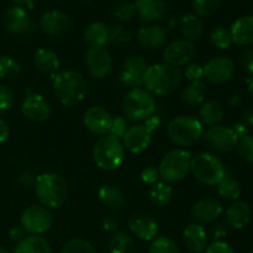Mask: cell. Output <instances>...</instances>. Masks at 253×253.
<instances>
[{
    "mask_svg": "<svg viewBox=\"0 0 253 253\" xmlns=\"http://www.w3.org/2000/svg\"><path fill=\"white\" fill-rule=\"evenodd\" d=\"M34 64L39 71L47 74H52V76L57 73L59 67H61L59 57L57 56L56 52L48 48H40L35 52Z\"/></svg>",
    "mask_w": 253,
    "mask_h": 253,
    "instance_id": "27",
    "label": "cell"
},
{
    "mask_svg": "<svg viewBox=\"0 0 253 253\" xmlns=\"http://www.w3.org/2000/svg\"><path fill=\"white\" fill-rule=\"evenodd\" d=\"M21 73V66L16 59L9 56H0V78L14 79Z\"/></svg>",
    "mask_w": 253,
    "mask_h": 253,
    "instance_id": "37",
    "label": "cell"
},
{
    "mask_svg": "<svg viewBox=\"0 0 253 253\" xmlns=\"http://www.w3.org/2000/svg\"><path fill=\"white\" fill-rule=\"evenodd\" d=\"M61 253H98L90 242L83 239L69 240L62 247Z\"/></svg>",
    "mask_w": 253,
    "mask_h": 253,
    "instance_id": "41",
    "label": "cell"
},
{
    "mask_svg": "<svg viewBox=\"0 0 253 253\" xmlns=\"http://www.w3.org/2000/svg\"><path fill=\"white\" fill-rule=\"evenodd\" d=\"M247 89H249L250 95L253 99V76H251V78H249V81H247Z\"/></svg>",
    "mask_w": 253,
    "mask_h": 253,
    "instance_id": "60",
    "label": "cell"
},
{
    "mask_svg": "<svg viewBox=\"0 0 253 253\" xmlns=\"http://www.w3.org/2000/svg\"><path fill=\"white\" fill-rule=\"evenodd\" d=\"M110 253H136V245L132 237L125 231H116L109 241Z\"/></svg>",
    "mask_w": 253,
    "mask_h": 253,
    "instance_id": "35",
    "label": "cell"
},
{
    "mask_svg": "<svg viewBox=\"0 0 253 253\" xmlns=\"http://www.w3.org/2000/svg\"><path fill=\"white\" fill-rule=\"evenodd\" d=\"M82 1H85L86 2V1H90V0H82Z\"/></svg>",
    "mask_w": 253,
    "mask_h": 253,
    "instance_id": "62",
    "label": "cell"
},
{
    "mask_svg": "<svg viewBox=\"0 0 253 253\" xmlns=\"http://www.w3.org/2000/svg\"><path fill=\"white\" fill-rule=\"evenodd\" d=\"M98 198L100 200L101 204L108 209L118 211V210L123 209L124 204H125V197H124L123 192L115 185L105 184L99 189Z\"/></svg>",
    "mask_w": 253,
    "mask_h": 253,
    "instance_id": "29",
    "label": "cell"
},
{
    "mask_svg": "<svg viewBox=\"0 0 253 253\" xmlns=\"http://www.w3.org/2000/svg\"><path fill=\"white\" fill-rule=\"evenodd\" d=\"M160 172H158L157 167H153V166H147L142 169L141 172V179L145 184L153 185L158 182L160 179Z\"/></svg>",
    "mask_w": 253,
    "mask_h": 253,
    "instance_id": "46",
    "label": "cell"
},
{
    "mask_svg": "<svg viewBox=\"0 0 253 253\" xmlns=\"http://www.w3.org/2000/svg\"><path fill=\"white\" fill-rule=\"evenodd\" d=\"M251 253H253V250H252V252H251Z\"/></svg>",
    "mask_w": 253,
    "mask_h": 253,
    "instance_id": "63",
    "label": "cell"
},
{
    "mask_svg": "<svg viewBox=\"0 0 253 253\" xmlns=\"http://www.w3.org/2000/svg\"><path fill=\"white\" fill-rule=\"evenodd\" d=\"M52 86L57 100L66 106L78 105L84 100L88 90L83 74L73 69L54 73L52 76Z\"/></svg>",
    "mask_w": 253,
    "mask_h": 253,
    "instance_id": "1",
    "label": "cell"
},
{
    "mask_svg": "<svg viewBox=\"0 0 253 253\" xmlns=\"http://www.w3.org/2000/svg\"><path fill=\"white\" fill-rule=\"evenodd\" d=\"M187 249L193 253H202L208 247V234L200 224L188 225L183 232Z\"/></svg>",
    "mask_w": 253,
    "mask_h": 253,
    "instance_id": "24",
    "label": "cell"
},
{
    "mask_svg": "<svg viewBox=\"0 0 253 253\" xmlns=\"http://www.w3.org/2000/svg\"><path fill=\"white\" fill-rule=\"evenodd\" d=\"M12 1L19 4L20 6H21V5H26V6L32 7V5H34V2L36 1V0H12Z\"/></svg>",
    "mask_w": 253,
    "mask_h": 253,
    "instance_id": "58",
    "label": "cell"
},
{
    "mask_svg": "<svg viewBox=\"0 0 253 253\" xmlns=\"http://www.w3.org/2000/svg\"><path fill=\"white\" fill-rule=\"evenodd\" d=\"M21 226L27 234L40 236L48 231L53 225V216L43 205H31L22 211Z\"/></svg>",
    "mask_w": 253,
    "mask_h": 253,
    "instance_id": "9",
    "label": "cell"
},
{
    "mask_svg": "<svg viewBox=\"0 0 253 253\" xmlns=\"http://www.w3.org/2000/svg\"><path fill=\"white\" fill-rule=\"evenodd\" d=\"M148 253H179L178 246L170 237L160 236L152 240Z\"/></svg>",
    "mask_w": 253,
    "mask_h": 253,
    "instance_id": "40",
    "label": "cell"
},
{
    "mask_svg": "<svg viewBox=\"0 0 253 253\" xmlns=\"http://www.w3.org/2000/svg\"><path fill=\"white\" fill-rule=\"evenodd\" d=\"M25 234H26V231L22 229V226H15L10 230L9 236L12 241H15L17 244V242H20L21 240H24L25 237H26L25 236Z\"/></svg>",
    "mask_w": 253,
    "mask_h": 253,
    "instance_id": "52",
    "label": "cell"
},
{
    "mask_svg": "<svg viewBox=\"0 0 253 253\" xmlns=\"http://www.w3.org/2000/svg\"><path fill=\"white\" fill-rule=\"evenodd\" d=\"M4 26L10 34L25 35L31 30L32 19L24 6L15 5L9 7L5 12Z\"/></svg>",
    "mask_w": 253,
    "mask_h": 253,
    "instance_id": "17",
    "label": "cell"
},
{
    "mask_svg": "<svg viewBox=\"0 0 253 253\" xmlns=\"http://www.w3.org/2000/svg\"><path fill=\"white\" fill-rule=\"evenodd\" d=\"M240 123L246 125L249 128L253 126V109H246L241 114V116H240Z\"/></svg>",
    "mask_w": 253,
    "mask_h": 253,
    "instance_id": "53",
    "label": "cell"
},
{
    "mask_svg": "<svg viewBox=\"0 0 253 253\" xmlns=\"http://www.w3.org/2000/svg\"><path fill=\"white\" fill-rule=\"evenodd\" d=\"M180 31L185 41H197L204 32V24L197 15L187 14L180 20Z\"/></svg>",
    "mask_w": 253,
    "mask_h": 253,
    "instance_id": "32",
    "label": "cell"
},
{
    "mask_svg": "<svg viewBox=\"0 0 253 253\" xmlns=\"http://www.w3.org/2000/svg\"><path fill=\"white\" fill-rule=\"evenodd\" d=\"M200 121L209 126L217 125L225 116V106L219 100H208L202 104L199 110Z\"/></svg>",
    "mask_w": 253,
    "mask_h": 253,
    "instance_id": "30",
    "label": "cell"
},
{
    "mask_svg": "<svg viewBox=\"0 0 253 253\" xmlns=\"http://www.w3.org/2000/svg\"><path fill=\"white\" fill-rule=\"evenodd\" d=\"M124 118L131 121H145L156 111V100L145 89H131L121 101Z\"/></svg>",
    "mask_w": 253,
    "mask_h": 253,
    "instance_id": "5",
    "label": "cell"
},
{
    "mask_svg": "<svg viewBox=\"0 0 253 253\" xmlns=\"http://www.w3.org/2000/svg\"><path fill=\"white\" fill-rule=\"evenodd\" d=\"M167 133L170 140L178 146H193L204 133L203 123L195 116H177L168 124Z\"/></svg>",
    "mask_w": 253,
    "mask_h": 253,
    "instance_id": "7",
    "label": "cell"
},
{
    "mask_svg": "<svg viewBox=\"0 0 253 253\" xmlns=\"http://www.w3.org/2000/svg\"><path fill=\"white\" fill-rule=\"evenodd\" d=\"M128 229L137 239L142 241H152L158 234V224L147 214H135L128 219Z\"/></svg>",
    "mask_w": 253,
    "mask_h": 253,
    "instance_id": "19",
    "label": "cell"
},
{
    "mask_svg": "<svg viewBox=\"0 0 253 253\" xmlns=\"http://www.w3.org/2000/svg\"><path fill=\"white\" fill-rule=\"evenodd\" d=\"M85 64L89 73L94 78L101 79L110 73L113 68V59L108 49L103 46L89 47L85 54Z\"/></svg>",
    "mask_w": 253,
    "mask_h": 253,
    "instance_id": "14",
    "label": "cell"
},
{
    "mask_svg": "<svg viewBox=\"0 0 253 253\" xmlns=\"http://www.w3.org/2000/svg\"><path fill=\"white\" fill-rule=\"evenodd\" d=\"M208 95V85L203 81L190 82L182 91V99L187 105H202Z\"/></svg>",
    "mask_w": 253,
    "mask_h": 253,
    "instance_id": "31",
    "label": "cell"
},
{
    "mask_svg": "<svg viewBox=\"0 0 253 253\" xmlns=\"http://www.w3.org/2000/svg\"><path fill=\"white\" fill-rule=\"evenodd\" d=\"M210 42L214 47L219 49H227L231 47L232 42L231 32L230 30L225 29L222 26H217L210 32Z\"/></svg>",
    "mask_w": 253,
    "mask_h": 253,
    "instance_id": "38",
    "label": "cell"
},
{
    "mask_svg": "<svg viewBox=\"0 0 253 253\" xmlns=\"http://www.w3.org/2000/svg\"><path fill=\"white\" fill-rule=\"evenodd\" d=\"M237 153L245 162L253 165V136L249 135L240 137L236 145Z\"/></svg>",
    "mask_w": 253,
    "mask_h": 253,
    "instance_id": "42",
    "label": "cell"
},
{
    "mask_svg": "<svg viewBox=\"0 0 253 253\" xmlns=\"http://www.w3.org/2000/svg\"><path fill=\"white\" fill-rule=\"evenodd\" d=\"M14 253H52L48 241L41 236L30 235L17 242Z\"/></svg>",
    "mask_w": 253,
    "mask_h": 253,
    "instance_id": "33",
    "label": "cell"
},
{
    "mask_svg": "<svg viewBox=\"0 0 253 253\" xmlns=\"http://www.w3.org/2000/svg\"><path fill=\"white\" fill-rule=\"evenodd\" d=\"M0 253H10V252L7 251V250L5 249V247H1V246H0Z\"/></svg>",
    "mask_w": 253,
    "mask_h": 253,
    "instance_id": "61",
    "label": "cell"
},
{
    "mask_svg": "<svg viewBox=\"0 0 253 253\" xmlns=\"http://www.w3.org/2000/svg\"><path fill=\"white\" fill-rule=\"evenodd\" d=\"M9 127L2 119H0V143H4L9 138Z\"/></svg>",
    "mask_w": 253,
    "mask_h": 253,
    "instance_id": "55",
    "label": "cell"
},
{
    "mask_svg": "<svg viewBox=\"0 0 253 253\" xmlns=\"http://www.w3.org/2000/svg\"><path fill=\"white\" fill-rule=\"evenodd\" d=\"M101 226H103V230L106 232H116L119 227L118 220L114 219L113 216H105L101 221Z\"/></svg>",
    "mask_w": 253,
    "mask_h": 253,
    "instance_id": "50",
    "label": "cell"
},
{
    "mask_svg": "<svg viewBox=\"0 0 253 253\" xmlns=\"http://www.w3.org/2000/svg\"><path fill=\"white\" fill-rule=\"evenodd\" d=\"M161 124H162V120H161L160 116L155 115V114H153L152 116H150L148 119H146L145 123H143V125H145L146 127L150 128L152 132H155L156 130H158V128H160Z\"/></svg>",
    "mask_w": 253,
    "mask_h": 253,
    "instance_id": "51",
    "label": "cell"
},
{
    "mask_svg": "<svg viewBox=\"0 0 253 253\" xmlns=\"http://www.w3.org/2000/svg\"><path fill=\"white\" fill-rule=\"evenodd\" d=\"M251 208L246 202L236 200L225 211V221L229 227L234 230H241L251 221Z\"/></svg>",
    "mask_w": 253,
    "mask_h": 253,
    "instance_id": "22",
    "label": "cell"
},
{
    "mask_svg": "<svg viewBox=\"0 0 253 253\" xmlns=\"http://www.w3.org/2000/svg\"><path fill=\"white\" fill-rule=\"evenodd\" d=\"M226 229H225L222 225H217V226L212 230V235H214V237L216 239V241H221V239L226 236Z\"/></svg>",
    "mask_w": 253,
    "mask_h": 253,
    "instance_id": "56",
    "label": "cell"
},
{
    "mask_svg": "<svg viewBox=\"0 0 253 253\" xmlns=\"http://www.w3.org/2000/svg\"><path fill=\"white\" fill-rule=\"evenodd\" d=\"M40 27L47 35L57 36L66 32L71 27V20L68 15L59 10H48L42 14L40 19Z\"/></svg>",
    "mask_w": 253,
    "mask_h": 253,
    "instance_id": "21",
    "label": "cell"
},
{
    "mask_svg": "<svg viewBox=\"0 0 253 253\" xmlns=\"http://www.w3.org/2000/svg\"><path fill=\"white\" fill-rule=\"evenodd\" d=\"M192 155L182 148L169 151L158 166L160 177L166 183H177L184 179L190 172Z\"/></svg>",
    "mask_w": 253,
    "mask_h": 253,
    "instance_id": "8",
    "label": "cell"
},
{
    "mask_svg": "<svg viewBox=\"0 0 253 253\" xmlns=\"http://www.w3.org/2000/svg\"><path fill=\"white\" fill-rule=\"evenodd\" d=\"M21 113L29 120L43 123L48 120L52 114L48 101L40 94H29L21 103Z\"/></svg>",
    "mask_w": 253,
    "mask_h": 253,
    "instance_id": "15",
    "label": "cell"
},
{
    "mask_svg": "<svg viewBox=\"0 0 253 253\" xmlns=\"http://www.w3.org/2000/svg\"><path fill=\"white\" fill-rule=\"evenodd\" d=\"M148 64L142 56L131 54L124 62L123 69L120 72V82L125 86L131 89H137L143 85V76Z\"/></svg>",
    "mask_w": 253,
    "mask_h": 253,
    "instance_id": "12",
    "label": "cell"
},
{
    "mask_svg": "<svg viewBox=\"0 0 253 253\" xmlns=\"http://www.w3.org/2000/svg\"><path fill=\"white\" fill-rule=\"evenodd\" d=\"M115 19L120 22H127L137 15L135 2H123L114 11Z\"/></svg>",
    "mask_w": 253,
    "mask_h": 253,
    "instance_id": "43",
    "label": "cell"
},
{
    "mask_svg": "<svg viewBox=\"0 0 253 253\" xmlns=\"http://www.w3.org/2000/svg\"><path fill=\"white\" fill-rule=\"evenodd\" d=\"M222 204L215 198H204L193 207V219L202 224H211L222 215Z\"/></svg>",
    "mask_w": 253,
    "mask_h": 253,
    "instance_id": "20",
    "label": "cell"
},
{
    "mask_svg": "<svg viewBox=\"0 0 253 253\" xmlns=\"http://www.w3.org/2000/svg\"><path fill=\"white\" fill-rule=\"evenodd\" d=\"M252 11H253V7H252Z\"/></svg>",
    "mask_w": 253,
    "mask_h": 253,
    "instance_id": "64",
    "label": "cell"
},
{
    "mask_svg": "<svg viewBox=\"0 0 253 253\" xmlns=\"http://www.w3.org/2000/svg\"><path fill=\"white\" fill-rule=\"evenodd\" d=\"M232 130H234V132L236 133L237 138H240V137H244V136L249 135L250 128L247 127L246 125H244L242 123H237V124H235V126Z\"/></svg>",
    "mask_w": 253,
    "mask_h": 253,
    "instance_id": "54",
    "label": "cell"
},
{
    "mask_svg": "<svg viewBox=\"0 0 253 253\" xmlns=\"http://www.w3.org/2000/svg\"><path fill=\"white\" fill-rule=\"evenodd\" d=\"M232 42L239 46H251L253 44V16H241L232 24Z\"/></svg>",
    "mask_w": 253,
    "mask_h": 253,
    "instance_id": "25",
    "label": "cell"
},
{
    "mask_svg": "<svg viewBox=\"0 0 253 253\" xmlns=\"http://www.w3.org/2000/svg\"><path fill=\"white\" fill-rule=\"evenodd\" d=\"M128 130V124L124 116H114L111 119V125L110 130H109L108 135L114 136V137L119 138V140H123L124 135L126 133V131Z\"/></svg>",
    "mask_w": 253,
    "mask_h": 253,
    "instance_id": "44",
    "label": "cell"
},
{
    "mask_svg": "<svg viewBox=\"0 0 253 253\" xmlns=\"http://www.w3.org/2000/svg\"><path fill=\"white\" fill-rule=\"evenodd\" d=\"M205 253H235V251L227 242L215 241L205 249Z\"/></svg>",
    "mask_w": 253,
    "mask_h": 253,
    "instance_id": "49",
    "label": "cell"
},
{
    "mask_svg": "<svg viewBox=\"0 0 253 253\" xmlns=\"http://www.w3.org/2000/svg\"><path fill=\"white\" fill-rule=\"evenodd\" d=\"M166 40H167V31L160 25L143 26L137 32V42L143 48H160L166 43Z\"/></svg>",
    "mask_w": 253,
    "mask_h": 253,
    "instance_id": "23",
    "label": "cell"
},
{
    "mask_svg": "<svg viewBox=\"0 0 253 253\" xmlns=\"http://www.w3.org/2000/svg\"><path fill=\"white\" fill-rule=\"evenodd\" d=\"M135 6L137 16L143 22L160 20L166 14L165 0H136Z\"/></svg>",
    "mask_w": 253,
    "mask_h": 253,
    "instance_id": "26",
    "label": "cell"
},
{
    "mask_svg": "<svg viewBox=\"0 0 253 253\" xmlns=\"http://www.w3.org/2000/svg\"><path fill=\"white\" fill-rule=\"evenodd\" d=\"M203 78L214 85L227 83L234 77L235 63L231 58L225 56L214 57L203 67Z\"/></svg>",
    "mask_w": 253,
    "mask_h": 253,
    "instance_id": "11",
    "label": "cell"
},
{
    "mask_svg": "<svg viewBox=\"0 0 253 253\" xmlns=\"http://www.w3.org/2000/svg\"><path fill=\"white\" fill-rule=\"evenodd\" d=\"M20 180L22 182V184L29 187V185H35V180H36V178H35L31 173L25 172V173H22L21 177H20Z\"/></svg>",
    "mask_w": 253,
    "mask_h": 253,
    "instance_id": "57",
    "label": "cell"
},
{
    "mask_svg": "<svg viewBox=\"0 0 253 253\" xmlns=\"http://www.w3.org/2000/svg\"><path fill=\"white\" fill-rule=\"evenodd\" d=\"M182 83V73L177 67L167 63L148 66L143 76V86L152 95H168Z\"/></svg>",
    "mask_w": 253,
    "mask_h": 253,
    "instance_id": "2",
    "label": "cell"
},
{
    "mask_svg": "<svg viewBox=\"0 0 253 253\" xmlns=\"http://www.w3.org/2000/svg\"><path fill=\"white\" fill-rule=\"evenodd\" d=\"M241 101V96L240 95H234L231 96V99L229 100V105L230 106H234V105H237V104Z\"/></svg>",
    "mask_w": 253,
    "mask_h": 253,
    "instance_id": "59",
    "label": "cell"
},
{
    "mask_svg": "<svg viewBox=\"0 0 253 253\" xmlns=\"http://www.w3.org/2000/svg\"><path fill=\"white\" fill-rule=\"evenodd\" d=\"M203 66L198 63H189L185 66L184 68V76L185 78L189 79L190 82H194V81H202L203 78Z\"/></svg>",
    "mask_w": 253,
    "mask_h": 253,
    "instance_id": "47",
    "label": "cell"
},
{
    "mask_svg": "<svg viewBox=\"0 0 253 253\" xmlns=\"http://www.w3.org/2000/svg\"><path fill=\"white\" fill-rule=\"evenodd\" d=\"M217 193L224 199L236 202L241 195V187L235 178H232L231 175L226 173L221 182L217 184Z\"/></svg>",
    "mask_w": 253,
    "mask_h": 253,
    "instance_id": "36",
    "label": "cell"
},
{
    "mask_svg": "<svg viewBox=\"0 0 253 253\" xmlns=\"http://www.w3.org/2000/svg\"><path fill=\"white\" fill-rule=\"evenodd\" d=\"M84 41L89 44V47H105V44L110 41V29L100 21L91 22L84 32Z\"/></svg>",
    "mask_w": 253,
    "mask_h": 253,
    "instance_id": "28",
    "label": "cell"
},
{
    "mask_svg": "<svg viewBox=\"0 0 253 253\" xmlns=\"http://www.w3.org/2000/svg\"><path fill=\"white\" fill-rule=\"evenodd\" d=\"M14 103V94L7 85L0 84V115L11 109Z\"/></svg>",
    "mask_w": 253,
    "mask_h": 253,
    "instance_id": "45",
    "label": "cell"
},
{
    "mask_svg": "<svg viewBox=\"0 0 253 253\" xmlns=\"http://www.w3.org/2000/svg\"><path fill=\"white\" fill-rule=\"evenodd\" d=\"M111 119L113 116L106 109L101 106H91L84 113L83 124L90 132L99 136H105L110 130Z\"/></svg>",
    "mask_w": 253,
    "mask_h": 253,
    "instance_id": "18",
    "label": "cell"
},
{
    "mask_svg": "<svg viewBox=\"0 0 253 253\" xmlns=\"http://www.w3.org/2000/svg\"><path fill=\"white\" fill-rule=\"evenodd\" d=\"M153 132L145 125H135L128 127L123 137V145L125 150L131 153H141L150 147L152 142Z\"/></svg>",
    "mask_w": 253,
    "mask_h": 253,
    "instance_id": "16",
    "label": "cell"
},
{
    "mask_svg": "<svg viewBox=\"0 0 253 253\" xmlns=\"http://www.w3.org/2000/svg\"><path fill=\"white\" fill-rule=\"evenodd\" d=\"M35 193L41 205L47 209H57L68 198V184L57 173H42L35 180Z\"/></svg>",
    "mask_w": 253,
    "mask_h": 253,
    "instance_id": "3",
    "label": "cell"
},
{
    "mask_svg": "<svg viewBox=\"0 0 253 253\" xmlns=\"http://www.w3.org/2000/svg\"><path fill=\"white\" fill-rule=\"evenodd\" d=\"M148 197H150V202L156 208H166L172 200L173 189L168 183L157 182L156 184L151 185Z\"/></svg>",
    "mask_w": 253,
    "mask_h": 253,
    "instance_id": "34",
    "label": "cell"
},
{
    "mask_svg": "<svg viewBox=\"0 0 253 253\" xmlns=\"http://www.w3.org/2000/svg\"><path fill=\"white\" fill-rule=\"evenodd\" d=\"M203 140L211 152L227 153L236 148L239 138L231 127L214 125L203 133Z\"/></svg>",
    "mask_w": 253,
    "mask_h": 253,
    "instance_id": "10",
    "label": "cell"
},
{
    "mask_svg": "<svg viewBox=\"0 0 253 253\" xmlns=\"http://www.w3.org/2000/svg\"><path fill=\"white\" fill-rule=\"evenodd\" d=\"M190 172L195 179L207 185H217L226 175L224 162L212 152H200L192 157Z\"/></svg>",
    "mask_w": 253,
    "mask_h": 253,
    "instance_id": "4",
    "label": "cell"
},
{
    "mask_svg": "<svg viewBox=\"0 0 253 253\" xmlns=\"http://www.w3.org/2000/svg\"><path fill=\"white\" fill-rule=\"evenodd\" d=\"M193 10L197 16H211L221 6V0H193Z\"/></svg>",
    "mask_w": 253,
    "mask_h": 253,
    "instance_id": "39",
    "label": "cell"
},
{
    "mask_svg": "<svg viewBox=\"0 0 253 253\" xmlns=\"http://www.w3.org/2000/svg\"><path fill=\"white\" fill-rule=\"evenodd\" d=\"M197 56V48L193 42L177 40L167 44L163 51V59L173 67H182L189 64Z\"/></svg>",
    "mask_w": 253,
    "mask_h": 253,
    "instance_id": "13",
    "label": "cell"
},
{
    "mask_svg": "<svg viewBox=\"0 0 253 253\" xmlns=\"http://www.w3.org/2000/svg\"><path fill=\"white\" fill-rule=\"evenodd\" d=\"M240 63L244 71L253 76V48H245L240 56Z\"/></svg>",
    "mask_w": 253,
    "mask_h": 253,
    "instance_id": "48",
    "label": "cell"
},
{
    "mask_svg": "<svg viewBox=\"0 0 253 253\" xmlns=\"http://www.w3.org/2000/svg\"><path fill=\"white\" fill-rule=\"evenodd\" d=\"M95 165L103 170H115L125 160V147L119 138L105 135L96 141L93 150Z\"/></svg>",
    "mask_w": 253,
    "mask_h": 253,
    "instance_id": "6",
    "label": "cell"
}]
</instances>
